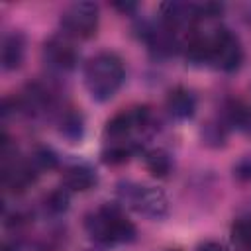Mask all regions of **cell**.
Instances as JSON below:
<instances>
[{"label": "cell", "instance_id": "22", "mask_svg": "<svg viewBox=\"0 0 251 251\" xmlns=\"http://www.w3.org/2000/svg\"><path fill=\"white\" fill-rule=\"evenodd\" d=\"M4 251H12V249H8V247H4Z\"/></svg>", "mask_w": 251, "mask_h": 251}, {"label": "cell", "instance_id": "9", "mask_svg": "<svg viewBox=\"0 0 251 251\" xmlns=\"http://www.w3.org/2000/svg\"><path fill=\"white\" fill-rule=\"evenodd\" d=\"M35 169L31 163H10L4 165V184L12 192H24L35 180Z\"/></svg>", "mask_w": 251, "mask_h": 251}, {"label": "cell", "instance_id": "1", "mask_svg": "<svg viewBox=\"0 0 251 251\" xmlns=\"http://www.w3.org/2000/svg\"><path fill=\"white\" fill-rule=\"evenodd\" d=\"M126 67L120 55L112 51L96 53L84 67V84L92 98L110 100L124 84Z\"/></svg>", "mask_w": 251, "mask_h": 251}, {"label": "cell", "instance_id": "10", "mask_svg": "<svg viewBox=\"0 0 251 251\" xmlns=\"http://www.w3.org/2000/svg\"><path fill=\"white\" fill-rule=\"evenodd\" d=\"M96 180H98L96 173L88 165H71L65 169V175H63L65 188L73 192H86L94 188Z\"/></svg>", "mask_w": 251, "mask_h": 251}, {"label": "cell", "instance_id": "6", "mask_svg": "<svg viewBox=\"0 0 251 251\" xmlns=\"http://www.w3.org/2000/svg\"><path fill=\"white\" fill-rule=\"evenodd\" d=\"M43 59L51 69L57 71H71L76 61H78V51L76 47L61 35H55L45 41L43 45Z\"/></svg>", "mask_w": 251, "mask_h": 251}, {"label": "cell", "instance_id": "13", "mask_svg": "<svg viewBox=\"0 0 251 251\" xmlns=\"http://www.w3.org/2000/svg\"><path fill=\"white\" fill-rule=\"evenodd\" d=\"M212 51V37L210 35H192L186 43V59L194 65H200L204 61H210Z\"/></svg>", "mask_w": 251, "mask_h": 251}, {"label": "cell", "instance_id": "5", "mask_svg": "<svg viewBox=\"0 0 251 251\" xmlns=\"http://www.w3.org/2000/svg\"><path fill=\"white\" fill-rule=\"evenodd\" d=\"M147 124H149V110L143 106H135L129 110H122L112 120H108L104 135L110 137L112 141H124L126 137H129V133L145 127Z\"/></svg>", "mask_w": 251, "mask_h": 251}, {"label": "cell", "instance_id": "11", "mask_svg": "<svg viewBox=\"0 0 251 251\" xmlns=\"http://www.w3.org/2000/svg\"><path fill=\"white\" fill-rule=\"evenodd\" d=\"M24 53H25L24 35L18 33V31L6 35L4 41H2V67L6 71L18 69L22 65V61H24Z\"/></svg>", "mask_w": 251, "mask_h": 251}, {"label": "cell", "instance_id": "18", "mask_svg": "<svg viewBox=\"0 0 251 251\" xmlns=\"http://www.w3.org/2000/svg\"><path fill=\"white\" fill-rule=\"evenodd\" d=\"M31 165L35 171H51L57 167V155L49 147H39L31 157Z\"/></svg>", "mask_w": 251, "mask_h": 251}, {"label": "cell", "instance_id": "3", "mask_svg": "<svg viewBox=\"0 0 251 251\" xmlns=\"http://www.w3.org/2000/svg\"><path fill=\"white\" fill-rule=\"evenodd\" d=\"M61 27L69 37L88 39L98 29V8L92 2H75L61 14Z\"/></svg>", "mask_w": 251, "mask_h": 251}, {"label": "cell", "instance_id": "14", "mask_svg": "<svg viewBox=\"0 0 251 251\" xmlns=\"http://www.w3.org/2000/svg\"><path fill=\"white\" fill-rule=\"evenodd\" d=\"M135 151V145L133 141H110L106 145V149L102 151V161L108 163V165H122L126 161H129V157L133 155Z\"/></svg>", "mask_w": 251, "mask_h": 251}, {"label": "cell", "instance_id": "8", "mask_svg": "<svg viewBox=\"0 0 251 251\" xmlns=\"http://www.w3.org/2000/svg\"><path fill=\"white\" fill-rule=\"evenodd\" d=\"M165 104H167L169 114L173 118H176V120H188L196 112V96L188 88H182V86L173 88L167 94V102Z\"/></svg>", "mask_w": 251, "mask_h": 251}, {"label": "cell", "instance_id": "4", "mask_svg": "<svg viewBox=\"0 0 251 251\" xmlns=\"http://www.w3.org/2000/svg\"><path fill=\"white\" fill-rule=\"evenodd\" d=\"M210 61L216 65V69L226 71V73L239 69L243 61V47H241L239 37L231 33L229 29H218L212 35Z\"/></svg>", "mask_w": 251, "mask_h": 251}, {"label": "cell", "instance_id": "7", "mask_svg": "<svg viewBox=\"0 0 251 251\" xmlns=\"http://www.w3.org/2000/svg\"><path fill=\"white\" fill-rule=\"evenodd\" d=\"M131 204L137 212L151 218H161L167 212L165 194L151 186H135V190L131 192Z\"/></svg>", "mask_w": 251, "mask_h": 251}, {"label": "cell", "instance_id": "15", "mask_svg": "<svg viewBox=\"0 0 251 251\" xmlns=\"http://www.w3.org/2000/svg\"><path fill=\"white\" fill-rule=\"evenodd\" d=\"M61 133L65 135V137H69V139H80V135H82V129H84V122H82V116L78 114V112H75V110H69V112H65L63 114V118H61Z\"/></svg>", "mask_w": 251, "mask_h": 251}, {"label": "cell", "instance_id": "17", "mask_svg": "<svg viewBox=\"0 0 251 251\" xmlns=\"http://www.w3.org/2000/svg\"><path fill=\"white\" fill-rule=\"evenodd\" d=\"M231 239L241 247L251 249V218H239L231 226Z\"/></svg>", "mask_w": 251, "mask_h": 251}, {"label": "cell", "instance_id": "21", "mask_svg": "<svg viewBox=\"0 0 251 251\" xmlns=\"http://www.w3.org/2000/svg\"><path fill=\"white\" fill-rule=\"evenodd\" d=\"M196 251H226V249H224V245L218 243V241H204V243H200V245L196 247Z\"/></svg>", "mask_w": 251, "mask_h": 251}, {"label": "cell", "instance_id": "23", "mask_svg": "<svg viewBox=\"0 0 251 251\" xmlns=\"http://www.w3.org/2000/svg\"><path fill=\"white\" fill-rule=\"evenodd\" d=\"M169 251H180V249H169Z\"/></svg>", "mask_w": 251, "mask_h": 251}, {"label": "cell", "instance_id": "16", "mask_svg": "<svg viewBox=\"0 0 251 251\" xmlns=\"http://www.w3.org/2000/svg\"><path fill=\"white\" fill-rule=\"evenodd\" d=\"M231 122L239 131L251 135V104H237L231 110Z\"/></svg>", "mask_w": 251, "mask_h": 251}, {"label": "cell", "instance_id": "2", "mask_svg": "<svg viewBox=\"0 0 251 251\" xmlns=\"http://www.w3.org/2000/svg\"><path fill=\"white\" fill-rule=\"evenodd\" d=\"M86 227H88L90 235L104 245L129 243L135 237V226L116 206L98 208L88 218Z\"/></svg>", "mask_w": 251, "mask_h": 251}, {"label": "cell", "instance_id": "19", "mask_svg": "<svg viewBox=\"0 0 251 251\" xmlns=\"http://www.w3.org/2000/svg\"><path fill=\"white\" fill-rule=\"evenodd\" d=\"M45 208L53 214H59V212H65L69 208V194L67 190L59 188V190H53L45 196Z\"/></svg>", "mask_w": 251, "mask_h": 251}, {"label": "cell", "instance_id": "12", "mask_svg": "<svg viewBox=\"0 0 251 251\" xmlns=\"http://www.w3.org/2000/svg\"><path fill=\"white\" fill-rule=\"evenodd\" d=\"M145 169L157 176V178H165L171 171H173V159L165 149H151L145 155Z\"/></svg>", "mask_w": 251, "mask_h": 251}, {"label": "cell", "instance_id": "20", "mask_svg": "<svg viewBox=\"0 0 251 251\" xmlns=\"http://www.w3.org/2000/svg\"><path fill=\"white\" fill-rule=\"evenodd\" d=\"M233 176L241 182H251V153L243 155L235 165H233Z\"/></svg>", "mask_w": 251, "mask_h": 251}]
</instances>
